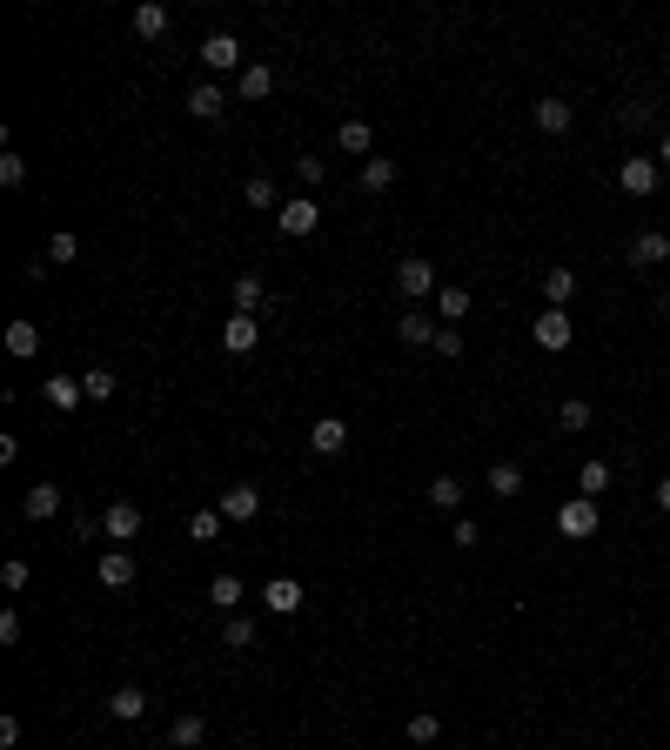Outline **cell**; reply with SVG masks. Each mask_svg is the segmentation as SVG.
Masks as SVG:
<instances>
[{
    "label": "cell",
    "mask_w": 670,
    "mask_h": 750,
    "mask_svg": "<svg viewBox=\"0 0 670 750\" xmlns=\"http://www.w3.org/2000/svg\"><path fill=\"white\" fill-rule=\"evenodd\" d=\"M570 342H577V315L570 309H543L536 315V349L557 355V349H570Z\"/></svg>",
    "instance_id": "1"
},
{
    "label": "cell",
    "mask_w": 670,
    "mask_h": 750,
    "mask_svg": "<svg viewBox=\"0 0 670 750\" xmlns=\"http://www.w3.org/2000/svg\"><path fill=\"white\" fill-rule=\"evenodd\" d=\"M396 288L409 295V302H423V295H436V262H423V255H409V262H396Z\"/></svg>",
    "instance_id": "2"
},
{
    "label": "cell",
    "mask_w": 670,
    "mask_h": 750,
    "mask_svg": "<svg viewBox=\"0 0 670 750\" xmlns=\"http://www.w3.org/2000/svg\"><path fill=\"white\" fill-rule=\"evenodd\" d=\"M617 188H624L630 201H644V195H657V155H630L624 168H617Z\"/></svg>",
    "instance_id": "3"
},
{
    "label": "cell",
    "mask_w": 670,
    "mask_h": 750,
    "mask_svg": "<svg viewBox=\"0 0 670 750\" xmlns=\"http://www.w3.org/2000/svg\"><path fill=\"white\" fill-rule=\"evenodd\" d=\"M624 255H630V268H664V262H670V235H657V228H637Z\"/></svg>",
    "instance_id": "4"
},
{
    "label": "cell",
    "mask_w": 670,
    "mask_h": 750,
    "mask_svg": "<svg viewBox=\"0 0 670 750\" xmlns=\"http://www.w3.org/2000/svg\"><path fill=\"white\" fill-rule=\"evenodd\" d=\"M275 228H282V235H315V228H322V208H315L309 195H295V201H282Z\"/></svg>",
    "instance_id": "5"
},
{
    "label": "cell",
    "mask_w": 670,
    "mask_h": 750,
    "mask_svg": "<svg viewBox=\"0 0 670 750\" xmlns=\"http://www.w3.org/2000/svg\"><path fill=\"white\" fill-rule=\"evenodd\" d=\"M309 449L315 456H342V449H349V422L342 416H315L309 422Z\"/></svg>",
    "instance_id": "6"
},
{
    "label": "cell",
    "mask_w": 670,
    "mask_h": 750,
    "mask_svg": "<svg viewBox=\"0 0 670 750\" xmlns=\"http://www.w3.org/2000/svg\"><path fill=\"white\" fill-rule=\"evenodd\" d=\"M557 530L577 536V543H583V536H597V503H590V496H570V503L557 509Z\"/></svg>",
    "instance_id": "7"
},
{
    "label": "cell",
    "mask_w": 670,
    "mask_h": 750,
    "mask_svg": "<svg viewBox=\"0 0 670 750\" xmlns=\"http://www.w3.org/2000/svg\"><path fill=\"white\" fill-rule=\"evenodd\" d=\"M215 509H222L228 523H255V509H262V489H255V483H228Z\"/></svg>",
    "instance_id": "8"
},
{
    "label": "cell",
    "mask_w": 670,
    "mask_h": 750,
    "mask_svg": "<svg viewBox=\"0 0 670 750\" xmlns=\"http://www.w3.org/2000/svg\"><path fill=\"white\" fill-rule=\"evenodd\" d=\"M94 583H101V590H128V583H134V556L128 550H108L101 563H94Z\"/></svg>",
    "instance_id": "9"
},
{
    "label": "cell",
    "mask_w": 670,
    "mask_h": 750,
    "mask_svg": "<svg viewBox=\"0 0 670 750\" xmlns=\"http://www.w3.org/2000/svg\"><path fill=\"white\" fill-rule=\"evenodd\" d=\"M396 342H402V349H436V322H429L423 309H409L396 322Z\"/></svg>",
    "instance_id": "10"
},
{
    "label": "cell",
    "mask_w": 670,
    "mask_h": 750,
    "mask_svg": "<svg viewBox=\"0 0 670 750\" xmlns=\"http://www.w3.org/2000/svg\"><path fill=\"white\" fill-rule=\"evenodd\" d=\"M530 114H536V128H543V134H570V121H577V108H570V101H557V94H543Z\"/></svg>",
    "instance_id": "11"
},
{
    "label": "cell",
    "mask_w": 670,
    "mask_h": 750,
    "mask_svg": "<svg viewBox=\"0 0 670 750\" xmlns=\"http://www.w3.org/2000/svg\"><path fill=\"white\" fill-rule=\"evenodd\" d=\"M201 61L215 67V74H228V67H242V41H235V34H208V41H201Z\"/></svg>",
    "instance_id": "12"
},
{
    "label": "cell",
    "mask_w": 670,
    "mask_h": 750,
    "mask_svg": "<svg viewBox=\"0 0 670 750\" xmlns=\"http://www.w3.org/2000/svg\"><path fill=\"white\" fill-rule=\"evenodd\" d=\"M255 342H262V322H255V315H228V329H222V349H228V355H248V349H255Z\"/></svg>",
    "instance_id": "13"
},
{
    "label": "cell",
    "mask_w": 670,
    "mask_h": 750,
    "mask_svg": "<svg viewBox=\"0 0 670 750\" xmlns=\"http://www.w3.org/2000/svg\"><path fill=\"white\" fill-rule=\"evenodd\" d=\"M21 509H27V523H47V516H61V483H34L21 496Z\"/></svg>",
    "instance_id": "14"
},
{
    "label": "cell",
    "mask_w": 670,
    "mask_h": 750,
    "mask_svg": "<svg viewBox=\"0 0 670 750\" xmlns=\"http://www.w3.org/2000/svg\"><path fill=\"white\" fill-rule=\"evenodd\" d=\"M108 710L121 717V724H141V717H148V690H141V684H121V690H108Z\"/></svg>",
    "instance_id": "15"
},
{
    "label": "cell",
    "mask_w": 670,
    "mask_h": 750,
    "mask_svg": "<svg viewBox=\"0 0 670 750\" xmlns=\"http://www.w3.org/2000/svg\"><path fill=\"white\" fill-rule=\"evenodd\" d=\"M101 536H114V543L141 536V509H134V503H108V516H101Z\"/></svg>",
    "instance_id": "16"
},
{
    "label": "cell",
    "mask_w": 670,
    "mask_h": 750,
    "mask_svg": "<svg viewBox=\"0 0 670 750\" xmlns=\"http://www.w3.org/2000/svg\"><path fill=\"white\" fill-rule=\"evenodd\" d=\"M262 603L275 617H289V610H302V583H295V576H275V583H262Z\"/></svg>",
    "instance_id": "17"
},
{
    "label": "cell",
    "mask_w": 670,
    "mask_h": 750,
    "mask_svg": "<svg viewBox=\"0 0 670 750\" xmlns=\"http://www.w3.org/2000/svg\"><path fill=\"white\" fill-rule=\"evenodd\" d=\"M188 114H195V121H222V114H228V94L215 88V81H201V88L188 94Z\"/></svg>",
    "instance_id": "18"
},
{
    "label": "cell",
    "mask_w": 670,
    "mask_h": 750,
    "mask_svg": "<svg viewBox=\"0 0 670 750\" xmlns=\"http://www.w3.org/2000/svg\"><path fill=\"white\" fill-rule=\"evenodd\" d=\"M235 88H242V101H268V94H275V67H268V61H248Z\"/></svg>",
    "instance_id": "19"
},
{
    "label": "cell",
    "mask_w": 670,
    "mask_h": 750,
    "mask_svg": "<svg viewBox=\"0 0 670 750\" xmlns=\"http://www.w3.org/2000/svg\"><path fill=\"white\" fill-rule=\"evenodd\" d=\"M248 596V583L235 570H222V576H208V603H215V610H235V603H242Z\"/></svg>",
    "instance_id": "20"
},
{
    "label": "cell",
    "mask_w": 670,
    "mask_h": 750,
    "mask_svg": "<svg viewBox=\"0 0 670 750\" xmlns=\"http://www.w3.org/2000/svg\"><path fill=\"white\" fill-rule=\"evenodd\" d=\"M201 737H208V717H195V710H181L175 724H168V744H175V750H195Z\"/></svg>",
    "instance_id": "21"
},
{
    "label": "cell",
    "mask_w": 670,
    "mask_h": 750,
    "mask_svg": "<svg viewBox=\"0 0 670 750\" xmlns=\"http://www.w3.org/2000/svg\"><path fill=\"white\" fill-rule=\"evenodd\" d=\"M134 34H141V41H161V34H168V7H161V0H141V7H134Z\"/></svg>",
    "instance_id": "22"
},
{
    "label": "cell",
    "mask_w": 670,
    "mask_h": 750,
    "mask_svg": "<svg viewBox=\"0 0 670 750\" xmlns=\"http://www.w3.org/2000/svg\"><path fill=\"white\" fill-rule=\"evenodd\" d=\"M543 295H550V309H570V302H577V268H550V275H543Z\"/></svg>",
    "instance_id": "23"
},
{
    "label": "cell",
    "mask_w": 670,
    "mask_h": 750,
    "mask_svg": "<svg viewBox=\"0 0 670 750\" xmlns=\"http://www.w3.org/2000/svg\"><path fill=\"white\" fill-rule=\"evenodd\" d=\"M47 402H54V409H81V402H88L81 375H47Z\"/></svg>",
    "instance_id": "24"
},
{
    "label": "cell",
    "mask_w": 670,
    "mask_h": 750,
    "mask_svg": "<svg viewBox=\"0 0 670 750\" xmlns=\"http://www.w3.org/2000/svg\"><path fill=\"white\" fill-rule=\"evenodd\" d=\"M335 141H342V155H362V161H369V148H376V128H369V121H342V128H335Z\"/></svg>",
    "instance_id": "25"
},
{
    "label": "cell",
    "mask_w": 670,
    "mask_h": 750,
    "mask_svg": "<svg viewBox=\"0 0 670 750\" xmlns=\"http://www.w3.org/2000/svg\"><path fill=\"white\" fill-rule=\"evenodd\" d=\"M7 355L34 362V355H41V329H34V322H7Z\"/></svg>",
    "instance_id": "26"
},
{
    "label": "cell",
    "mask_w": 670,
    "mask_h": 750,
    "mask_svg": "<svg viewBox=\"0 0 670 750\" xmlns=\"http://www.w3.org/2000/svg\"><path fill=\"white\" fill-rule=\"evenodd\" d=\"M603 489H610V463H603V456H590V463L577 469V496H590V503H597Z\"/></svg>",
    "instance_id": "27"
},
{
    "label": "cell",
    "mask_w": 670,
    "mask_h": 750,
    "mask_svg": "<svg viewBox=\"0 0 670 750\" xmlns=\"http://www.w3.org/2000/svg\"><path fill=\"white\" fill-rule=\"evenodd\" d=\"M362 188H369V195H389V188H396V161L369 155V161H362Z\"/></svg>",
    "instance_id": "28"
},
{
    "label": "cell",
    "mask_w": 670,
    "mask_h": 750,
    "mask_svg": "<svg viewBox=\"0 0 670 750\" xmlns=\"http://www.w3.org/2000/svg\"><path fill=\"white\" fill-rule=\"evenodd\" d=\"M436 315H443V322H463V315H469V288L443 282V288H436Z\"/></svg>",
    "instance_id": "29"
},
{
    "label": "cell",
    "mask_w": 670,
    "mask_h": 750,
    "mask_svg": "<svg viewBox=\"0 0 670 750\" xmlns=\"http://www.w3.org/2000/svg\"><path fill=\"white\" fill-rule=\"evenodd\" d=\"M222 509H195V516H188V536H195V543H222Z\"/></svg>",
    "instance_id": "30"
},
{
    "label": "cell",
    "mask_w": 670,
    "mask_h": 750,
    "mask_svg": "<svg viewBox=\"0 0 670 750\" xmlns=\"http://www.w3.org/2000/svg\"><path fill=\"white\" fill-rule=\"evenodd\" d=\"M490 489H496V496H523V463H510V456L490 463Z\"/></svg>",
    "instance_id": "31"
},
{
    "label": "cell",
    "mask_w": 670,
    "mask_h": 750,
    "mask_svg": "<svg viewBox=\"0 0 670 750\" xmlns=\"http://www.w3.org/2000/svg\"><path fill=\"white\" fill-rule=\"evenodd\" d=\"M429 503L436 509H463V476H436V483H429Z\"/></svg>",
    "instance_id": "32"
},
{
    "label": "cell",
    "mask_w": 670,
    "mask_h": 750,
    "mask_svg": "<svg viewBox=\"0 0 670 750\" xmlns=\"http://www.w3.org/2000/svg\"><path fill=\"white\" fill-rule=\"evenodd\" d=\"M81 389H88V402H108L114 389H121V375H114V369H88V375H81Z\"/></svg>",
    "instance_id": "33"
},
{
    "label": "cell",
    "mask_w": 670,
    "mask_h": 750,
    "mask_svg": "<svg viewBox=\"0 0 670 750\" xmlns=\"http://www.w3.org/2000/svg\"><path fill=\"white\" fill-rule=\"evenodd\" d=\"M436 737H443V717H436V710H416V717H409V744H436Z\"/></svg>",
    "instance_id": "34"
},
{
    "label": "cell",
    "mask_w": 670,
    "mask_h": 750,
    "mask_svg": "<svg viewBox=\"0 0 670 750\" xmlns=\"http://www.w3.org/2000/svg\"><path fill=\"white\" fill-rule=\"evenodd\" d=\"M242 195H248V208H275V215H282V195H275V181H268V175H255Z\"/></svg>",
    "instance_id": "35"
},
{
    "label": "cell",
    "mask_w": 670,
    "mask_h": 750,
    "mask_svg": "<svg viewBox=\"0 0 670 750\" xmlns=\"http://www.w3.org/2000/svg\"><path fill=\"white\" fill-rule=\"evenodd\" d=\"M262 309V282L255 275H235V315H255Z\"/></svg>",
    "instance_id": "36"
},
{
    "label": "cell",
    "mask_w": 670,
    "mask_h": 750,
    "mask_svg": "<svg viewBox=\"0 0 670 750\" xmlns=\"http://www.w3.org/2000/svg\"><path fill=\"white\" fill-rule=\"evenodd\" d=\"M74 255H81V235H67V228H61V235H47V262H54V268L74 262Z\"/></svg>",
    "instance_id": "37"
},
{
    "label": "cell",
    "mask_w": 670,
    "mask_h": 750,
    "mask_svg": "<svg viewBox=\"0 0 670 750\" xmlns=\"http://www.w3.org/2000/svg\"><path fill=\"white\" fill-rule=\"evenodd\" d=\"M222 643H228V650H248V643H255V623H248V617H228V623H222Z\"/></svg>",
    "instance_id": "38"
},
{
    "label": "cell",
    "mask_w": 670,
    "mask_h": 750,
    "mask_svg": "<svg viewBox=\"0 0 670 750\" xmlns=\"http://www.w3.org/2000/svg\"><path fill=\"white\" fill-rule=\"evenodd\" d=\"M449 543H456V550H476V543H483L476 516H456V523H449Z\"/></svg>",
    "instance_id": "39"
},
{
    "label": "cell",
    "mask_w": 670,
    "mask_h": 750,
    "mask_svg": "<svg viewBox=\"0 0 670 750\" xmlns=\"http://www.w3.org/2000/svg\"><path fill=\"white\" fill-rule=\"evenodd\" d=\"M557 422H563V429H590V402H583V396H570V402L557 409Z\"/></svg>",
    "instance_id": "40"
},
{
    "label": "cell",
    "mask_w": 670,
    "mask_h": 750,
    "mask_svg": "<svg viewBox=\"0 0 670 750\" xmlns=\"http://www.w3.org/2000/svg\"><path fill=\"white\" fill-rule=\"evenodd\" d=\"M0 181H7V188H21V181H27V161L14 155V148H7V155H0Z\"/></svg>",
    "instance_id": "41"
},
{
    "label": "cell",
    "mask_w": 670,
    "mask_h": 750,
    "mask_svg": "<svg viewBox=\"0 0 670 750\" xmlns=\"http://www.w3.org/2000/svg\"><path fill=\"white\" fill-rule=\"evenodd\" d=\"M436 355L456 362V355H463V329H436Z\"/></svg>",
    "instance_id": "42"
},
{
    "label": "cell",
    "mask_w": 670,
    "mask_h": 750,
    "mask_svg": "<svg viewBox=\"0 0 670 750\" xmlns=\"http://www.w3.org/2000/svg\"><path fill=\"white\" fill-rule=\"evenodd\" d=\"M0 590H27V563L14 556V563H0Z\"/></svg>",
    "instance_id": "43"
},
{
    "label": "cell",
    "mask_w": 670,
    "mask_h": 750,
    "mask_svg": "<svg viewBox=\"0 0 670 750\" xmlns=\"http://www.w3.org/2000/svg\"><path fill=\"white\" fill-rule=\"evenodd\" d=\"M67 536H74V543H88V536H101V523H94V516H74V523H67Z\"/></svg>",
    "instance_id": "44"
},
{
    "label": "cell",
    "mask_w": 670,
    "mask_h": 750,
    "mask_svg": "<svg viewBox=\"0 0 670 750\" xmlns=\"http://www.w3.org/2000/svg\"><path fill=\"white\" fill-rule=\"evenodd\" d=\"M295 175H302V188H315V181H322V161L302 155V161H295Z\"/></svg>",
    "instance_id": "45"
},
{
    "label": "cell",
    "mask_w": 670,
    "mask_h": 750,
    "mask_svg": "<svg viewBox=\"0 0 670 750\" xmlns=\"http://www.w3.org/2000/svg\"><path fill=\"white\" fill-rule=\"evenodd\" d=\"M657 509L670 516V476H657Z\"/></svg>",
    "instance_id": "46"
},
{
    "label": "cell",
    "mask_w": 670,
    "mask_h": 750,
    "mask_svg": "<svg viewBox=\"0 0 670 750\" xmlns=\"http://www.w3.org/2000/svg\"><path fill=\"white\" fill-rule=\"evenodd\" d=\"M657 168H670V134H664V141H657Z\"/></svg>",
    "instance_id": "47"
}]
</instances>
